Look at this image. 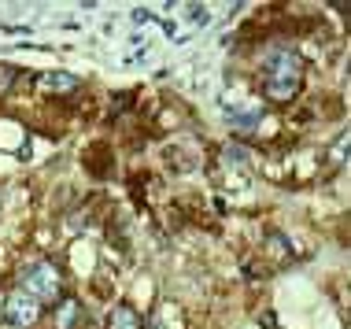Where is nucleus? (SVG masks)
Wrapping results in <instances>:
<instances>
[{
	"instance_id": "1",
	"label": "nucleus",
	"mask_w": 351,
	"mask_h": 329,
	"mask_svg": "<svg viewBox=\"0 0 351 329\" xmlns=\"http://www.w3.org/2000/svg\"><path fill=\"white\" fill-rule=\"evenodd\" d=\"M263 89L274 104H289L303 89V60L292 49H270L263 60Z\"/></svg>"
},
{
	"instance_id": "2",
	"label": "nucleus",
	"mask_w": 351,
	"mask_h": 329,
	"mask_svg": "<svg viewBox=\"0 0 351 329\" xmlns=\"http://www.w3.org/2000/svg\"><path fill=\"white\" fill-rule=\"evenodd\" d=\"M19 293L34 296L37 304H56V300L63 296V274L60 267L49 259H37L30 267H23V274H19Z\"/></svg>"
},
{
	"instance_id": "3",
	"label": "nucleus",
	"mask_w": 351,
	"mask_h": 329,
	"mask_svg": "<svg viewBox=\"0 0 351 329\" xmlns=\"http://www.w3.org/2000/svg\"><path fill=\"white\" fill-rule=\"evenodd\" d=\"M0 315H4V322H8V326H15V329H34L37 322H41L45 307L37 304L34 296H26V293H19V289H15V293L4 300Z\"/></svg>"
},
{
	"instance_id": "4",
	"label": "nucleus",
	"mask_w": 351,
	"mask_h": 329,
	"mask_svg": "<svg viewBox=\"0 0 351 329\" xmlns=\"http://www.w3.org/2000/svg\"><path fill=\"white\" fill-rule=\"evenodd\" d=\"M82 322V304L74 296H60L56 300V329H74Z\"/></svg>"
},
{
	"instance_id": "5",
	"label": "nucleus",
	"mask_w": 351,
	"mask_h": 329,
	"mask_svg": "<svg viewBox=\"0 0 351 329\" xmlns=\"http://www.w3.org/2000/svg\"><path fill=\"white\" fill-rule=\"evenodd\" d=\"M108 329H141V315L130 304H119L108 318Z\"/></svg>"
},
{
	"instance_id": "6",
	"label": "nucleus",
	"mask_w": 351,
	"mask_h": 329,
	"mask_svg": "<svg viewBox=\"0 0 351 329\" xmlns=\"http://www.w3.org/2000/svg\"><path fill=\"white\" fill-rule=\"evenodd\" d=\"M37 86L41 89H52V93H71V89H78L82 82L74 78V74H41V78H37Z\"/></svg>"
},
{
	"instance_id": "7",
	"label": "nucleus",
	"mask_w": 351,
	"mask_h": 329,
	"mask_svg": "<svg viewBox=\"0 0 351 329\" xmlns=\"http://www.w3.org/2000/svg\"><path fill=\"white\" fill-rule=\"evenodd\" d=\"M12 78H15V71H12V67L0 71V86H12Z\"/></svg>"
}]
</instances>
